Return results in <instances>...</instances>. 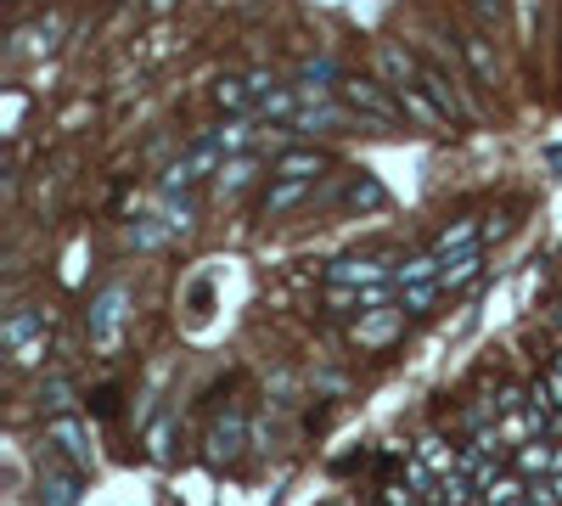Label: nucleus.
<instances>
[{"instance_id": "nucleus-11", "label": "nucleus", "mask_w": 562, "mask_h": 506, "mask_svg": "<svg viewBox=\"0 0 562 506\" xmlns=\"http://www.w3.org/2000/svg\"><path fill=\"white\" fill-rule=\"evenodd\" d=\"M310 192H315V180H270L265 198H259V214H265V220H281V214L304 209Z\"/></svg>"}, {"instance_id": "nucleus-21", "label": "nucleus", "mask_w": 562, "mask_h": 506, "mask_svg": "<svg viewBox=\"0 0 562 506\" xmlns=\"http://www.w3.org/2000/svg\"><path fill=\"white\" fill-rule=\"evenodd\" d=\"M518 473L535 484V479H551L557 473V439H535V445H518Z\"/></svg>"}, {"instance_id": "nucleus-7", "label": "nucleus", "mask_w": 562, "mask_h": 506, "mask_svg": "<svg viewBox=\"0 0 562 506\" xmlns=\"http://www.w3.org/2000/svg\"><path fill=\"white\" fill-rule=\"evenodd\" d=\"M243 445H248V417L243 411H220L209 428V462H237Z\"/></svg>"}, {"instance_id": "nucleus-15", "label": "nucleus", "mask_w": 562, "mask_h": 506, "mask_svg": "<svg viewBox=\"0 0 562 506\" xmlns=\"http://www.w3.org/2000/svg\"><path fill=\"white\" fill-rule=\"evenodd\" d=\"M57 34H63V18H40L29 29L12 34V63L18 57H45V52H57Z\"/></svg>"}, {"instance_id": "nucleus-23", "label": "nucleus", "mask_w": 562, "mask_h": 506, "mask_svg": "<svg viewBox=\"0 0 562 506\" xmlns=\"http://www.w3.org/2000/svg\"><path fill=\"white\" fill-rule=\"evenodd\" d=\"M158 220L169 225L175 237H186V232L198 225V203H192V198H158Z\"/></svg>"}, {"instance_id": "nucleus-18", "label": "nucleus", "mask_w": 562, "mask_h": 506, "mask_svg": "<svg viewBox=\"0 0 562 506\" xmlns=\"http://www.w3.org/2000/svg\"><path fill=\"white\" fill-rule=\"evenodd\" d=\"M479 270H484V248H467V254L445 259V270H439V293H461L467 282H479Z\"/></svg>"}, {"instance_id": "nucleus-9", "label": "nucleus", "mask_w": 562, "mask_h": 506, "mask_svg": "<svg viewBox=\"0 0 562 506\" xmlns=\"http://www.w3.org/2000/svg\"><path fill=\"white\" fill-rule=\"evenodd\" d=\"M259 169H265V158H254V153H243V158H225V164H220V175L209 180V187H214V198H220V203H231V198H243V192L254 187Z\"/></svg>"}, {"instance_id": "nucleus-6", "label": "nucleus", "mask_w": 562, "mask_h": 506, "mask_svg": "<svg viewBox=\"0 0 562 506\" xmlns=\"http://www.w3.org/2000/svg\"><path fill=\"white\" fill-rule=\"evenodd\" d=\"M288 130H299V135H344V130H366V119H355L344 102H315V108H299V119Z\"/></svg>"}, {"instance_id": "nucleus-20", "label": "nucleus", "mask_w": 562, "mask_h": 506, "mask_svg": "<svg viewBox=\"0 0 562 506\" xmlns=\"http://www.w3.org/2000/svg\"><path fill=\"white\" fill-rule=\"evenodd\" d=\"M439 270H445V259L428 248V254H411L400 270H394V288L405 293V288H428V282H439Z\"/></svg>"}, {"instance_id": "nucleus-12", "label": "nucleus", "mask_w": 562, "mask_h": 506, "mask_svg": "<svg viewBox=\"0 0 562 506\" xmlns=\"http://www.w3.org/2000/svg\"><path fill=\"white\" fill-rule=\"evenodd\" d=\"M378 79L389 90H405V85H422V63L405 52V45H378Z\"/></svg>"}, {"instance_id": "nucleus-3", "label": "nucleus", "mask_w": 562, "mask_h": 506, "mask_svg": "<svg viewBox=\"0 0 562 506\" xmlns=\"http://www.w3.org/2000/svg\"><path fill=\"white\" fill-rule=\"evenodd\" d=\"M394 259H378V254H349V259H333L326 265V288H389L394 282Z\"/></svg>"}, {"instance_id": "nucleus-26", "label": "nucleus", "mask_w": 562, "mask_h": 506, "mask_svg": "<svg viewBox=\"0 0 562 506\" xmlns=\"http://www.w3.org/2000/svg\"><path fill=\"white\" fill-rule=\"evenodd\" d=\"M40 405L57 411V417H74V383L68 378H52V383L40 389Z\"/></svg>"}, {"instance_id": "nucleus-10", "label": "nucleus", "mask_w": 562, "mask_h": 506, "mask_svg": "<svg viewBox=\"0 0 562 506\" xmlns=\"http://www.w3.org/2000/svg\"><path fill=\"white\" fill-rule=\"evenodd\" d=\"M326 175V153L321 147H288L270 158V180H321Z\"/></svg>"}, {"instance_id": "nucleus-4", "label": "nucleus", "mask_w": 562, "mask_h": 506, "mask_svg": "<svg viewBox=\"0 0 562 506\" xmlns=\"http://www.w3.org/2000/svg\"><path fill=\"white\" fill-rule=\"evenodd\" d=\"M422 90L439 102V113L450 119V124H467V119H479V108L467 102V90H461V79L450 74V68H439V63H422Z\"/></svg>"}, {"instance_id": "nucleus-30", "label": "nucleus", "mask_w": 562, "mask_h": 506, "mask_svg": "<svg viewBox=\"0 0 562 506\" xmlns=\"http://www.w3.org/2000/svg\"><path fill=\"white\" fill-rule=\"evenodd\" d=\"M473 7H479V18H484V23H495V18H501V0H473Z\"/></svg>"}, {"instance_id": "nucleus-13", "label": "nucleus", "mask_w": 562, "mask_h": 506, "mask_svg": "<svg viewBox=\"0 0 562 506\" xmlns=\"http://www.w3.org/2000/svg\"><path fill=\"white\" fill-rule=\"evenodd\" d=\"M467 248H484V225H479V214L450 220L445 232L434 237V254H439V259H456V254H467Z\"/></svg>"}, {"instance_id": "nucleus-27", "label": "nucleus", "mask_w": 562, "mask_h": 506, "mask_svg": "<svg viewBox=\"0 0 562 506\" xmlns=\"http://www.w3.org/2000/svg\"><path fill=\"white\" fill-rule=\"evenodd\" d=\"M434 299H445L439 282H428V288H405V293H400V310H405V315H422V310H434Z\"/></svg>"}, {"instance_id": "nucleus-5", "label": "nucleus", "mask_w": 562, "mask_h": 506, "mask_svg": "<svg viewBox=\"0 0 562 506\" xmlns=\"http://www.w3.org/2000/svg\"><path fill=\"white\" fill-rule=\"evenodd\" d=\"M45 445H57L79 473L97 468V439H90V428L79 417H52V423H45Z\"/></svg>"}, {"instance_id": "nucleus-16", "label": "nucleus", "mask_w": 562, "mask_h": 506, "mask_svg": "<svg viewBox=\"0 0 562 506\" xmlns=\"http://www.w3.org/2000/svg\"><path fill=\"white\" fill-rule=\"evenodd\" d=\"M394 97H400V108H405V124H422V130H456L422 85H405V90H394Z\"/></svg>"}, {"instance_id": "nucleus-33", "label": "nucleus", "mask_w": 562, "mask_h": 506, "mask_svg": "<svg viewBox=\"0 0 562 506\" xmlns=\"http://www.w3.org/2000/svg\"><path fill=\"white\" fill-rule=\"evenodd\" d=\"M524 506H540V501H524Z\"/></svg>"}, {"instance_id": "nucleus-22", "label": "nucleus", "mask_w": 562, "mask_h": 506, "mask_svg": "<svg viewBox=\"0 0 562 506\" xmlns=\"http://www.w3.org/2000/svg\"><path fill=\"white\" fill-rule=\"evenodd\" d=\"M34 501H40V506H79V479H74V473H40Z\"/></svg>"}, {"instance_id": "nucleus-24", "label": "nucleus", "mask_w": 562, "mask_h": 506, "mask_svg": "<svg viewBox=\"0 0 562 506\" xmlns=\"http://www.w3.org/2000/svg\"><path fill=\"white\" fill-rule=\"evenodd\" d=\"M169 237H175V232H169V225H164L158 214H147V220H135L130 232H124V243H130V248H164Z\"/></svg>"}, {"instance_id": "nucleus-31", "label": "nucleus", "mask_w": 562, "mask_h": 506, "mask_svg": "<svg viewBox=\"0 0 562 506\" xmlns=\"http://www.w3.org/2000/svg\"><path fill=\"white\" fill-rule=\"evenodd\" d=\"M147 7H153V12H169V7H175V0H147Z\"/></svg>"}, {"instance_id": "nucleus-28", "label": "nucleus", "mask_w": 562, "mask_h": 506, "mask_svg": "<svg viewBox=\"0 0 562 506\" xmlns=\"http://www.w3.org/2000/svg\"><path fill=\"white\" fill-rule=\"evenodd\" d=\"M45 355H52V333L34 338V344H23V349L12 355V366H18V372H34V366H45Z\"/></svg>"}, {"instance_id": "nucleus-2", "label": "nucleus", "mask_w": 562, "mask_h": 506, "mask_svg": "<svg viewBox=\"0 0 562 506\" xmlns=\"http://www.w3.org/2000/svg\"><path fill=\"white\" fill-rule=\"evenodd\" d=\"M124 321H130V288L124 282H108L85 310V333H90V349L97 355H113L119 338H124Z\"/></svg>"}, {"instance_id": "nucleus-32", "label": "nucleus", "mask_w": 562, "mask_h": 506, "mask_svg": "<svg viewBox=\"0 0 562 506\" xmlns=\"http://www.w3.org/2000/svg\"><path fill=\"white\" fill-rule=\"evenodd\" d=\"M551 378H557V383H562V355H557V360H551Z\"/></svg>"}, {"instance_id": "nucleus-1", "label": "nucleus", "mask_w": 562, "mask_h": 506, "mask_svg": "<svg viewBox=\"0 0 562 506\" xmlns=\"http://www.w3.org/2000/svg\"><path fill=\"white\" fill-rule=\"evenodd\" d=\"M338 102L355 113V119H366V124H405V108H400V97L378 79V74H344V85H338Z\"/></svg>"}, {"instance_id": "nucleus-8", "label": "nucleus", "mask_w": 562, "mask_h": 506, "mask_svg": "<svg viewBox=\"0 0 562 506\" xmlns=\"http://www.w3.org/2000/svg\"><path fill=\"white\" fill-rule=\"evenodd\" d=\"M400 327H405V310L394 304V310H371V315H360L355 327H349V338H355L360 349H383V344L400 338Z\"/></svg>"}, {"instance_id": "nucleus-19", "label": "nucleus", "mask_w": 562, "mask_h": 506, "mask_svg": "<svg viewBox=\"0 0 562 506\" xmlns=\"http://www.w3.org/2000/svg\"><path fill=\"white\" fill-rule=\"evenodd\" d=\"M461 57L484 85H501V57H495V45L484 34H461Z\"/></svg>"}, {"instance_id": "nucleus-29", "label": "nucleus", "mask_w": 562, "mask_h": 506, "mask_svg": "<svg viewBox=\"0 0 562 506\" xmlns=\"http://www.w3.org/2000/svg\"><path fill=\"white\" fill-rule=\"evenodd\" d=\"M248 85H254V97H259V102L270 97V90H281V79H276L270 68H259V74H248Z\"/></svg>"}, {"instance_id": "nucleus-25", "label": "nucleus", "mask_w": 562, "mask_h": 506, "mask_svg": "<svg viewBox=\"0 0 562 506\" xmlns=\"http://www.w3.org/2000/svg\"><path fill=\"white\" fill-rule=\"evenodd\" d=\"M147 456H153V462H169V456H175V417H169V411L147 428Z\"/></svg>"}, {"instance_id": "nucleus-17", "label": "nucleus", "mask_w": 562, "mask_h": 506, "mask_svg": "<svg viewBox=\"0 0 562 506\" xmlns=\"http://www.w3.org/2000/svg\"><path fill=\"white\" fill-rule=\"evenodd\" d=\"M34 338H45V315H40L34 304H18V310L7 315V327H0V344H7V355H18V349L34 344Z\"/></svg>"}, {"instance_id": "nucleus-14", "label": "nucleus", "mask_w": 562, "mask_h": 506, "mask_svg": "<svg viewBox=\"0 0 562 506\" xmlns=\"http://www.w3.org/2000/svg\"><path fill=\"white\" fill-rule=\"evenodd\" d=\"M203 142L220 153V158H243L254 142H259V119H231V124H220V130H209Z\"/></svg>"}]
</instances>
